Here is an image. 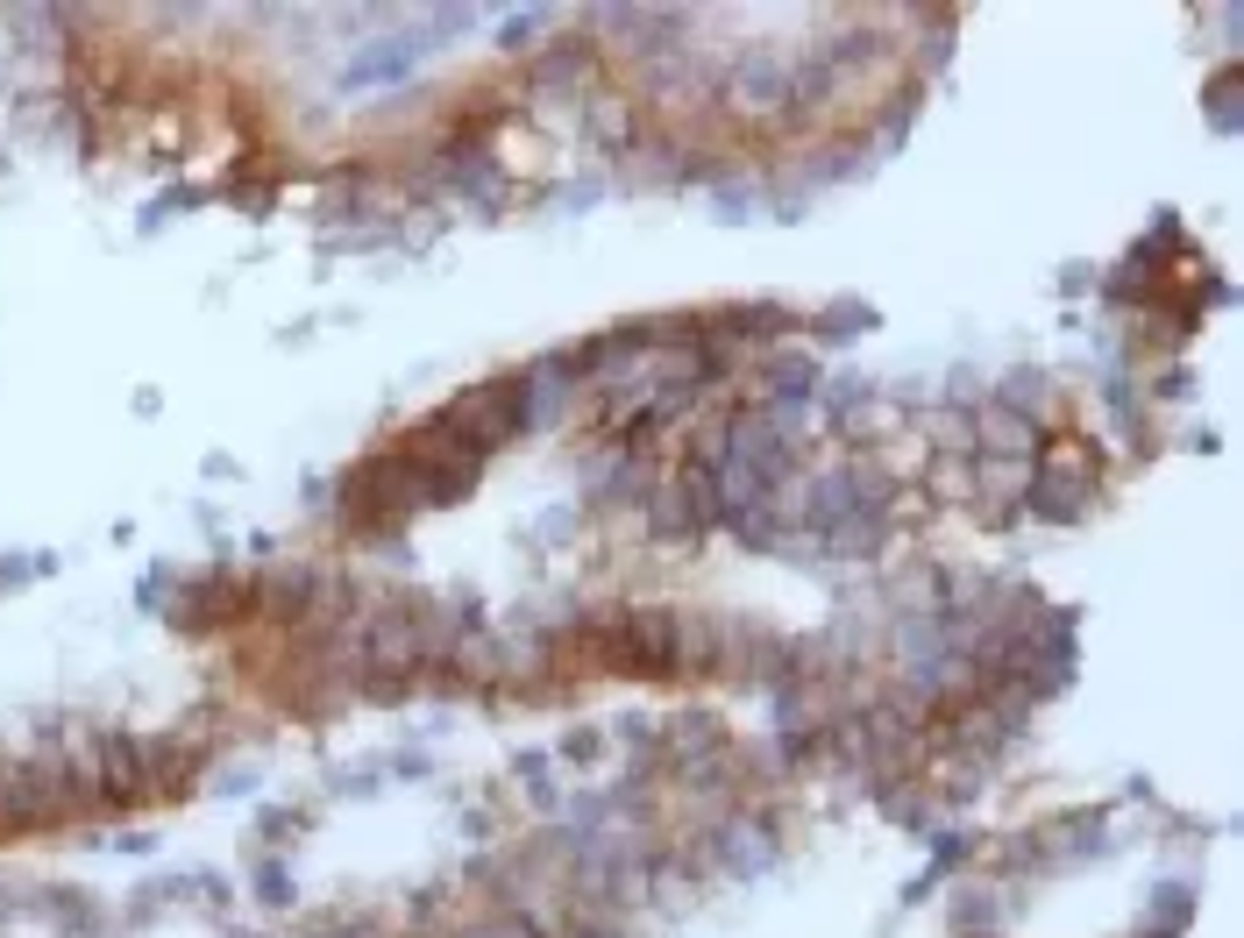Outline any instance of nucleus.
I'll use <instances>...</instances> for the list:
<instances>
[{
    "instance_id": "nucleus-1",
    "label": "nucleus",
    "mask_w": 1244,
    "mask_h": 938,
    "mask_svg": "<svg viewBox=\"0 0 1244 938\" xmlns=\"http://www.w3.org/2000/svg\"><path fill=\"white\" fill-rule=\"evenodd\" d=\"M853 498H861V505H882V498H875V477H861V491H847V477H832V491L818 498V512H847ZM832 534H839V548H875V520H861V526L847 520V526H832Z\"/></svg>"
}]
</instances>
